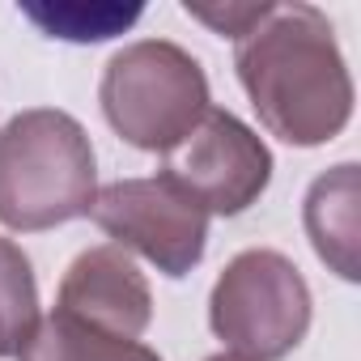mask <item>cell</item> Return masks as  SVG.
Listing matches in <instances>:
<instances>
[{"instance_id":"obj_8","label":"cell","mask_w":361,"mask_h":361,"mask_svg":"<svg viewBox=\"0 0 361 361\" xmlns=\"http://www.w3.org/2000/svg\"><path fill=\"white\" fill-rule=\"evenodd\" d=\"M302 221L310 234L314 255L340 276V281H361V174L357 161H340L327 174H319L306 204H302Z\"/></svg>"},{"instance_id":"obj_10","label":"cell","mask_w":361,"mask_h":361,"mask_svg":"<svg viewBox=\"0 0 361 361\" xmlns=\"http://www.w3.org/2000/svg\"><path fill=\"white\" fill-rule=\"evenodd\" d=\"M35 327H39V285L30 255L13 238H0V357H18Z\"/></svg>"},{"instance_id":"obj_7","label":"cell","mask_w":361,"mask_h":361,"mask_svg":"<svg viewBox=\"0 0 361 361\" xmlns=\"http://www.w3.org/2000/svg\"><path fill=\"white\" fill-rule=\"evenodd\" d=\"M56 310L106 336L140 340L153 323V293L145 272L128 259V251L102 243L68 264L56 293Z\"/></svg>"},{"instance_id":"obj_6","label":"cell","mask_w":361,"mask_h":361,"mask_svg":"<svg viewBox=\"0 0 361 361\" xmlns=\"http://www.w3.org/2000/svg\"><path fill=\"white\" fill-rule=\"evenodd\" d=\"M90 217L119 251L145 255L166 276H188L209 247V213L161 174L106 183Z\"/></svg>"},{"instance_id":"obj_4","label":"cell","mask_w":361,"mask_h":361,"mask_svg":"<svg viewBox=\"0 0 361 361\" xmlns=\"http://www.w3.org/2000/svg\"><path fill=\"white\" fill-rule=\"evenodd\" d=\"M209 327L243 361H281L310 331V285L281 251H238L209 293Z\"/></svg>"},{"instance_id":"obj_5","label":"cell","mask_w":361,"mask_h":361,"mask_svg":"<svg viewBox=\"0 0 361 361\" xmlns=\"http://www.w3.org/2000/svg\"><path fill=\"white\" fill-rule=\"evenodd\" d=\"M161 157V178L217 217L247 213L272 183V149L255 128L221 106H209L200 123Z\"/></svg>"},{"instance_id":"obj_2","label":"cell","mask_w":361,"mask_h":361,"mask_svg":"<svg viewBox=\"0 0 361 361\" xmlns=\"http://www.w3.org/2000/svg\"><path fill=\"white\" fill-rule=\"evenodd\" d=\"M98 161L85 128L56 106H35L0 128V226L18 234L90 217Z\"/></svg>"},{"instance_id":"obj_13","label":"cell","mask_w":361,"mask_h":361,"mask_svg":"<svg viewBox=\"0 0 361 361\" xmlns=\"http://www.w3.org/2000/svg\"><path fill=\"white\" fill-rule=\"evenodd\" d=\"M204 361H243V357H234V353H217V357H204Z\"/></svg>"},{"instance_id":"obj_12","label":"cell","mask_w":361,"mask_h":361,"mask_svg":"<svg viewBox=\"0 0 361 361\" xmlns=\"http://www.w3.org/2000/svg\"><path fill=\"white\" fill-rule=\"evenodd\" d=\"M264 9H268V0H259V5H255V0H226V5H200V0H183V13H188V18H196V22H204L209 30L230 35V39H238L243 30H251Z\"/></svg>"},{"instance_id":"obj_11","label":"cell","mask_w":361,"mask_h":361,"mask_svg":"<svg viewBox=\"0 0 361 361\" xmlns=\"http://www.w3.org/2000/svg\"><path fill=\"white\" fill-rule=\"evenodd\" d=\"M145 13V5H22V18H30L47 39H64V43H102L123 35L136 18Z\"/></svg>"},{"instance_id":"obj_9","label":"cell","mask_w":361,"mask_h":361,"mask_svg":"<svg viewBox=\"0 0 361 361\" xmlns=\"http://www.w3.org/2000/svg\"><path fill=\"white\" fill-rule=\"evenodd\" d=\"M18 361H161V357L140 340L106 336L98 327H85V323L51 310L47 319H39V327L22 344Z\"/></svg>"},{"instance_id":"obj_3","label":"cell","mask_w":361,"mask_h":361,"mask_svg":"<svg viewBox=\"0 0 361 361\" xmlns=\"http://www.w3.org/2000/svg\"><path fill=\"white\" fill-rule=\"evenodd\" d=\"M98 102L106 123L145 153H170L209 102V77L192 51L170 39H136L102 68Z\"/></svg>"},{"instance_id":"obj_1","label":"cell","mask_w":361,"mask_h":361,"mask_svg":"<svg viewBox=\"0 0 361 361\" xmlns=\"http://www.w3.org/2000/svg\"><path fill=\"white\" fill-rule=\"evenodd\" d=\"M234 68L259 123L293 149L327 145L353 119V77L314 5L268 0L259 22L234 39Z\"/></svg>"}]
</instances>
